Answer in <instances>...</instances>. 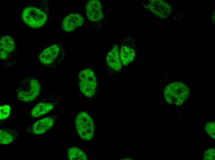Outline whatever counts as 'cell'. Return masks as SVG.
I'll return each mask as SVG.
<instances>
[{"label": "cell", "mask_w": 215, "mask_h": 160, "mask_svg": "<svg viewBox=\"0 0 215 160\" xmlns=\"http://www.w3.org/2000/svg\"><path fill=\"white\" fill-rule=\"evenodd\" d=\"M211 14H210V20H211Z\"/></svg>", "instance_id": "18"}, {"label": "cell", "mask_w": 215, "mask_h": 160, "mask_svg": "<svg viewBox=\"0 0 215 160\" xmlns=\"http://www.w3.org/2000/svg\"><path fill=\"white\" fill-rule=\"evenodd\" d=\"M0 49L1 60L6 63H9L16 53V44L13 38L8 35L2 36L0 39Z\"/></svg>", "instance_id": "7"}, {"label": "cell", "mask_w": 215, "mask_h": 160, "mask_svg": "<svg viewBox=\"0 0 215 160\" xmlns=\"http://www.w3.org/2000/svg\"><path fill=\"white\" fill-rule=\"evenodd\" d=\"M18 132L10 128H3L0 130V143L6 145L13 142L18 136Z\"/></svg>", "instance_id": "14"}, {"label": "cell", "mask_w": 215, "mask_h": 160, "mask_svg": "<svg viewBox=\"0 0 215 160\" xmlns=\"http://www.w3.org/2000/svg\"><path fill=\"white\" fill-rule=\"evenodd\" d=\"M56 119V117L53 115L44 118L31 125L26 132L34 134L44 133L53 127Z\"/></svg>", "instance_id": "8"}, {"label": "cell", "mask_w": 215, "mask_h": 160, "mask_svg": "<svg viewBox=\"0 0 215 160\" xmlns=\"http://www.w3.org/2000/svg\"><path fill=\"white\" fill-rule=\"evenodd\" d=\"M166 1H167V2H169V1H168V0H166Z\"/></svg>", "instance_id": "22"}, {"label": "cell", "mask_w": 215, "mask_h": 160, "mask_svg": "<svg viewBox=\"0 0 215 160\" xmlns=\"http://www.w3.org/2000/svg\"><path fill=\"white\" fill-rule=\"evenodd\" d=\"M86 11L87 18L91 22H97L103 18L102 3L99 0L88 1L86 5Z\"/></svg>", "instance_id": "9"}, {"label": "cell", "mask_w": 215, "mask_h": 160, "mask_svg": "<svg viewBox=\"0 0 215 160\" xmlns=\"http://www.w3.org/2000/svg\"><path fill=\"white\" fill-rule=\"evenodd\" d=\"M11 110V106L8 105H4L0 107V121L6 119L9 115Z\"/></svg>", "instance_id": "16"}, {"label": "cell", "mask_w": 215, "mask_h": 160, "mask_svg": "<svg viewBox=\"0 0 215 160\" xmlns=\"http://www.w3.org/2000/svg\"><path fill=\"white\" fill-rule=\"evenodd\" d=\"M183 17H185V15H184H184H183Z\"/></svg>", "instance_id": "24"}, {"label": "cell", "mask_w": 215, "mask_h": 160, "mask_svg": "<svg viewBox=\"0 0 215 160\" xmlns=\"http://www.w3.org/2000/svg\"><path fill=\"white\" fill-rule=\"evenodd\" d=\"M205 149V148H204L203 149V151Z\"/></svg>", "instance_id": "19"}, {"label": "cell", "mask_w": 215, "mask_h": 160, "mask_svg": "<svg viewBox=\"0 0 215 160\" xmlns=\"http://www.w3.org/2000/svg\"><path fill=\"white\" fill-rule=\"evenodd\" d=\"M78 85L81 92L86 97H92L96 92L97 79L94 72L91 70H82L78 74Z\"/></svg>", "instance_id": "6"}, {"label": "cell", "mask_w": 215, "mask_h": 160, "mask_svg": "<svg viewBox=\"0 0 215 160\" xmlns=\"http://www.w3.org/2000/svg\"><path fill=\"white\" fill-rule=\"evenodd\" d=\"M180 10H178V11H180Z\"/></svg>", "instance_id": "27"}, {"label": "cell", "mask_w": 215, "mask_h": 160, "mask_svg": "<svg viewBox=\"0 0 215 160\" xmlns=\"http://www.w3.org/2000/svg\"><path fill=\"white\" fill-rule=\"evenodd\" d=\"M35 1L27 4L23 8L21 16L23 21L27 25L33 28L42 26L48 19V9L43 1Z\"/></svg>", "instance_id": "1"}, {"label": "cell", "mask_w": 215, "mask_h": 160, "mask_svg": "<svg viewBox=\"0 0 215 160\" xmlns=\"http://www.w3.org/2000/svg\"><path fill=\"white\" fill-rule=\"evenodd\" d=\"M187 17H188V15H187Z\"/></svg>", "instance_id": "28"}, {"label": "cell", "mask_w": 215, "mask_h": 160, "mask_svg": "<svg viewBox=\"0 0 215 160\" xmlns=\"http://www.w3.org/2000/svg\"><path fill=\"white\" fill-rule=\"evenodd\" d=\"M94 121L88 113L79 112L75 119L76 131L79 137L86 141H90L93 137L95 132Z\"/></svg>", "instance_id": "4"}, {"label": "cell", "mask_w": 215, "mask_h": 160, "mask_svg": "<svg viewBox=\"0 0 215 160\" xmlns=\"http://www.w3.org/2000/svg\"><path fill=\"white\" fill-rule=\"evenodd\" d=\"M106 62L108 66L116 71L121 70L122 65L119 54V49L118 45H113L112 49L109 51L106 57Z\"/></svg>", "instance_id": "11"}, {"label": "cell", "mask_w": 215, "mask_h": 160, "mask_svg": "<svg viewBox=\"0 0 215 160\" xmlns=\"http://www.w3.org/2000/svg\"><path fill=\"white\" fill-rule=\"evenodd\" d=\"M171 1H173V0H171Z\"/></svg>", "instance_id": "29"}, {"label": "cell", "mask_w": 215, "mask_h": 160, "mask_svg": "<svg viewBox=\"0 0 215 160\" xmlns=\"http://www.w3.org/2000/svg\"><path fill=\"white\" fill-rule=\"evenodd\" d=\"M84 21V18L81 14L76 13H70L63 20L61 28L65 32H70L81 26Z\"/></svg>", "instance_id": "10"}, {"label": "cell", "mask_w": 215, "mask_h": 160, "mask_svg": "<svg viewBox=\"0 0 215 160\" xmlns=\"http://www.w3.org/2000/svg\"><path fill=\"white\" fill-rule=\"evenodd\" d=\"M181 14H183V13H181Z\"/></svg>", "instance_id": "30"}, {"label": "cell", "mask_w": 215, "mask_h": 160, "mask_svg": "<svg viewBox=\"0 0 215 160\" xmlns=\"http://www.w3.org/2000/svg\"><path fill=\"white\" fill-rule=\"evenodd\" d=\"M61 97L52 93L43 97L31 110L30 116L39 117L50 112L56 107L61 100Z\"/></svg>", "instance_id": "5"}, {"label": "cell", "mask_w": 215, "mask_h": 160, "mask_svg": "<svg viewBox=\"0 0 215 160\" xmlns=\"http://www.w3.org/2000/svg\"><path fill=\"white\" fill-rule=\"evenodd\" d=\"M68 158L70 160H86L88 158L86 155L80 149L75 146L69 147L67 150Z\"/></svg>", "instance_id": "15"}, {"label": "cell", "mask_w": 215, "mask_h": 160, "mask_svg": "<svg viewBox=\"0 0 215 160\" xmlns=\"http://www.w3.org/2000/svg\"><path fill=\"white\" fill-rule=\"evenodd\" d=\"M173 16H175V14H173Z\"/></svg>", "instance_id": "25"}, {"label": "cell", "mask_w": 215, "mask_h": 160, "mask_svg": "<svg viewBox=\"0 0 215 160\" xmlns=\"http://www.w3.org/2000/svg\"><path fill=\"white\" fill-rule=\"evenodd\" d=\"M170 18L168 17V19H170Z\"/></svg>", "instance_id": "21"}, {"label": "cell", "mask_w": 215, "mask_h": 160, "mask_svg": "<svg viewBox=\"0 0 215 160\" xmlns=\"http://www.w3.org/2000/svg\"><path fill=\"white\" fill-rule=\"evenodd\" d=\"M169 22H170V20H169Z\"/></svg>", "instance_id": "31"}, {"label": "cell", "mask_w": 215, "mask_h": 160, "mask_svg": "<svg viewBox=\"0 0 215 160\" xmlns=\"http://www.w3.org/2000/svg\"><path fill=\"white\" fill-rule=\"evenodd\" d=\"M65 57L62 46L60 44H54L43 50L38 58L40 63L43 66L54 68L61 63Z\"/></svg>", "instance_id": "3"}, {"label": "cell", "mask_w": 215, "mask_h": 160, "mask_svg": "<svg viewBox=\"0 0 215 160\" xmlns=\"http://www.w3.org/2000/svg\"><path fill=\"white\" fill-rule=\"evenodd\" d=\"M119 54L122 65L127 66L133 61L136 56V52L131 46L123 43L119 50Z\"/></svg>", "instance_id": "12"}, {"label": "cell", "mask_w": 215, "mask_h": 160, "mask_svg": "<svg viewBox=\"0 0 215 160\" xmlns=\"http://www.w3.org/2000/svg\"><path fill=\"white\" fill-rule=\"evenodd\" d=\"M171 5H173V4L172 3V4H171Z\"/></svg>", "instance_id": "23"}, {"label": "cell", "mask_w": 215, "mask_h": 160, "mask_svg": "<svg viewBox=\"0 0 215 160\" xmlns=\"http://www.w3.org/2000/svg\"><path fill=\"white\" fill-rule=\"evenodd\" d=\"M168 2L170 4H171L172 3H171V2Z\"/></svg>", "instance_id": "17"}, {"label": "cell", "mask_w": 215, "mask_h": 160, "mask_svg": "<svg viewBox=\"0 0 215 160\" xmlns=\"http://www.w3.org/2000/svg\"><path fill=\"white\" fill-rule=\"evenodd\" d=\"M213 7H215V5H213Z\"/></svg>", "instance_id": "20"}, {"label": "cell", "mask_w": 215, "mask_h": 160, "mask_svg": "<svg viewBox=\"0 0 215 160\" xmlns=\"http://www.w3.org/2000/svg\"><path fill=\"white\" fill-rule=\"evenodd\" d=\"M150 2L144 6V7L150 10L153 13L159 18L165 17L167 12L166 4L162 0H150Z\"/></svg>", "instance_id": "13"}, {"label": "cell", "mask_w": 215, "mask_h": 160, "mask_svg": "<svg viewBox=\"0 0 215 160\" xmlns=\"http://www.w3.org/2000/svg\"><path fill=\"white\" fill-rule=\"evenodd\" d=\"M41 90V83L36 77H28L19 83L15 93L19 100L24 102H31L40 95Z\"/></svg>", "instance_id": "2"}, {"label": "cell", "mask_w": 215, "mask_h": 160, "mask_svg": "<svg viewBox=\"0 0 215 160\" xmlns=\"http://www.w3.org/2000/svg\"><path fill=\"white\" fill-rule=\"evenodd\" d=\"M183 19H182L181 20H183Z\"/></svg>", "instance_id": "26"}]
</instances>
